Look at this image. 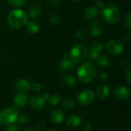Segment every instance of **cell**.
<instances>
[{"label":"cell","mask_w":131,"mask_h":131,"mask_svg":"<svg viewBox=\"0 0 131 131\" xmlns=\"http://www.w3.org/2000/svg\"><path fill=\"white\" fill-rule=\"evenodd\" d=\"M97 70L94 64L91 61L83 63L77 70L78 79L84 84L92 82L97 77Z\"/></svg>","instance_id":"1"},{"label":"cell","mask_w":131,"mask_h":131,"mask_svg":"<svg viewBox=\"0 0 131 131\" xmlns=\"http://www.w3.org/2000/svg\"><path fill=\"white\" fill-rule=\"evenodd\" d=\"M101 17L106 24L112 25L120 20L121 12L115 4L108 3L101 9Z\"/></svg>","instance_id":"2"},{"label":"cell","mask_w":131,"mask_h":131,"mask_svg":"<svg viewBox=\"0 0 131 131\" xmlns=\"http://www.w3.org/2000/svg\"><path fill=\"white\" fill-rule=\"evenodd\" d=\"M28 21V15L26 12L21 8H15L8 15V23L14 29H19L24 27Z\"/></svg>","instance_id":"3"},{"label":"cell","mask_w":131,"mask_h":131,"mask_svg":"<svg viewBox=\"0 0 131 131\" xmlns=\"http://www.w3.org/2000/svg\"><path fill=\"white\" fill-rule=\"evenodd\" d=\"M68 55L74 64L82 63L88 57V48L82 44H76L71 48Z\"/></svg>","instance_id":"4"},{"label":"cell","mask_w":131,"mask_h":131,"mask_svg":"<svg viewBox=\"0 0 131 131\" xmlns=\"http://www.w3.org/2000/svg\"><path fill=\"white\" fill-rule=\"evenodd\" d=\"M18 111L14 107H5L0 111V120L2 124L5 125L13 124L17 121L18 117Z\"/></svg>","instance_id":"5"},{"label":"cell","mask_w":131,"mask_h":131,"mask_svg":"<svg viewBox=\"0 0 131 131\" xmlns=\"http://www.w3.org/2000/svg\"><path fill=\"white\" fill-rule=\"evenodd\" d=\"M106 48L109 54L113 56H118L123 54L124 51V45L121 41L117 39H111L106 43Z\"/></svg>","instance_id":"6"},{"label":"cell","mask_w":131,"mask_h":131,"mask_svg":"<svg viewBox=\"0 0 131 131\" xmlns=\"http://www.w3.org/2000/svg\"><path fill=\"white\" fill-rule=\"evenodd\" d=\"M95 95L94 93L89 89H86L83 91H81L78 97V101L80 105L83 107L89 106L94 101Z\"/></svg>","instance_id":"7"},{"label":"cell","mask_w":131,"mask_h":131,"mask_svg":"<svg viewBox=\"0 0 131 131\" xmlns=\"http://www.w3.org/2000/svg\"><path fill=\"white\" fill-rule=\"evenodd\" d=\"M29 105L31 109L35 110V111H40L44 108L46 102V99L44 97V95H34L32 96L29 100Z\"/></svg>","instance_id":"8"},{"label":"cell","mask_w":131,"mask_h":131,"mask_svg":"<svg viewBox=\"0 0 131 131\" xmlns=\"http://www.w3.org/2000/svg\"><path fill=\"white\" fill-rule=\"evenodd\" d=\"M114 96L117 100L125 101L130 97V91L127 87L120 85L114 90Z\"/></svg>","instance_id":"9"},{"label":"cell","mask_w":131,"mask_h":131,"mask_svg":"<svg viewBox=\"0 0 131 131\" xmlns=\"http://www.w3.org/2000/svg\"><path fill=\"white\" fill-rule=\"evenodd\" d=\"M74 63L69 58L68 53L63 54V58L58 63V69L61 71H69L74 68Z\"/></svg>","instance_id":"10"},{"label":"cell","mask_w":131,"mask_h":131,"mask_svg":"<svg viewBox=\"0 0 131 131\" xmlns=\"http://www.w3.org/2000/svg\"><path fill=\"white\" fill-rule=\"evenodd\" d=\"M28 96L24 93H18L13 98V105L14 107L16 109H21L26 106L28 102Z\"/></svg>","instance_id":"11"},{"label":"cell","mask_w":131,"mask_h":131,"mask_svg":"<svg viewBox=\"0 0 131 131\" xmlns=\"http://www.w3.org/2000/svg\"><path fill=\"white\" fill-rule=\"evenodd\" d=\"M103 25L98 21H93L89 27V33L94 38H97L103 33Z\"/></svg>","instance_id":"12"},{"label":"cell","mask_w":131,"mask_h":131,"mask_svg":"<svg viewBox=\"0 0 131 131\" xmlns=\"http://www.w3.org/2000/svg\"><path fill=\"white\" fill-rule=\"evenodd\" d=\"M111 93V88L107 84H101L96 89L95 95L99 100H104Z\"/></svg>","instance_id":"13"},{"label":"cell","mask_w":131,"mask_h":131,"mask_svg":"<svg viewBox=\"0 0 131 131\" xmlns=\"http://www.w3.org/2000/svg\"><path fill=\"white\" fill-rule=\"evenodd\" d=\"M30 86L31 84L28 82V81L24 78L18 80L15 85V89L18 93H24V94H26L30 90Z\"/></svg>","instance_id":"14"},{"label":"cell","mask_w":131,"mask_h":131,"mask_svg":"<svg viewBox=\"0 0 131 131\" xmlns=\"http://www.w3.org/2000/svg\"><path fill=\"white\" fill-rule=\"evenodd\" d=\"M65 114L61 109H54L50 114V119L54 124H60L64 119Z\"/></svg>","instance_id":"15"},{"label":"cell","mask_w":131,"mask_h":131,"mask_svg":"<svg viewBox=\"0 0 131 131\" xmlns=\"http://www.w3.org/2000/svg\"><path fill=\"white\" fill-rule=\"evenodd\" d=\"M66 124L70 128H78L81 124V118L76 114H71L66 120Z\"/></svg>","instance_id":"16"},{"label":"cell","mask_w":131,"mask_h":131,"mask_svg":"<svg viewBox=\"0 0 131 131\" xmlns=\"http://www.w3.org/2000/svg\"><path fill=\"white\" fill-rule=\"evenodd\" d=\"M96 62L97 65L102 68H108L111 64V61L110 58L106 54H99V56L96 59Z\"/></svg>","instance_id":"17"},{"label":"cell","mask_w":131,"mask_h":131,"mask_svg":"<svg viewBox=\"0 0 131 131\" xmlns=\"http://www.w3.org/2000/svg\"><path fill=\"white\" fill-rule=\"evenodd\" d=\"M41 15V7L37 3L31 4L28 8V15H29L31 18H37Z\"/></svg>","instance_id":"18"},{"label":"cell","mask_w":131,"mask_h":131,"mask_svg":"<svg viewBox=\"0 0 131 131\" xmlns=\"http://www.w3.org/2000/svg\"><path fill=\"white\" fill-rule=\"evenodd\" d=\"M99 14V10L95 6L88 7L84 11V16L88 20H93L97 17Z\"/></svg>","instance_id":"19"},{"label":"cell","mask_w":131,"mask_h":131,"mask_svg":"<svg viewBox=\"0 0 131 131\" xmlns=\"http://www.w3.org/2000/svg\"><path fill=\"white\" fill-rule=\"evenodd\" d=\"M25 26L27 31L29 32L30 34H36L38 32V31L40 29L39 24L35 20L28 21V22L26 23V25Z\"/></svg>","instance_id":"20"},{"label":"cell","mask_w":131,"mask_h":131,"mask_svg":"<svg viewBox=\"0 0 131 131\" xmlns=\"http://www.w3.org/2000/svg\"><path fill=\"white\" fill-rule=\"evenodd\" d=\"M61 81V84H63V86H64L66 88H70L75 84L76 80H75L74 77L72 76L71 74H64L62 76Z\"/></svg>","instance_id":"21"},{"label":"cell","mask_w":131,"mask_h":131,"mask_svg":"<svg viewBox=\"0 0 131 131\" xmlns=\"http://www.w3.org/2000/svg\"><path fill=\"white\" fill-rule=\"evenodd\" d=\"M104 49V45L100 41H93L89 47V49L88 51H91V52H94L96 54H100L101 52L103 51Z\"/></svg>","instance_id":"22"},{"label":"cell","mask_w":131,"mask_h":131,"mask_svg":"<svg viewBox=\"0 0 131 131\" xmlns=\"http://www.w3.org/2000/svg\"><path fill=\"white\" fill-rule=\"evenodd\" d=\"M61 96L58 94H50L47 101L51 106H57L61 101Z\"/></svg>","instance_id":"23"},{"label":"cell","mask_w":131,"mask_h":131,"mask_svg":"<svg viewBox=\"0 0 131 131\" xmlns=\"http://www.w3.org/2000/svg\"><path fill=\"white\" fill-rule=\"evenodd\" d=\"M75 105V102L71 98V97H65L64 99V101H62L61 106L64 109H72Z\"/></svg>","instance_id":"24"},{"label":"cell","mask_w":131,"mask_h":131,"mask_svg":"<svg viewBox=\"0 0 131 131\" xmlns=\"http://www.w3.org/2000/svg\"><path fill=\"white\" fill-rule=\"evenodd\" d=\"M49 21H50V23L52 25L57 26V25H61V23L62 21V18H61V17L60 15H58V14H54V15H52L50 17Z\"/></svg>","instance_id":"25"},{"label":"cell","mask_w":131,"mask_h":131,"mask_svg":"<svg viewBox=\"0 0 131 131\" xmlns=\"http://www.w3.org/2000/svg\"><path fill=\"white\" fill-rule=\"evenodd\" d=\"M7 2L12 7L18 8L25 4L26 0H7Z\"/></svg>","instance_id":"26"},{"label":"cell","mask_w":131,"mask_h":131,"mask_svg":"<svg viewBox=\"0 0 131 131\" xmlns=\"http://www.w3.org/2000/svg\"><path fill=\"white\" fill-rule=\"evenodd\" d=\"M28 121H29V115L26 113H22L21 114H18L16 122L18 124H25L28 123Z\"/></svg>","instance_id":"27"},{"label":"cell","mask_w":131,"mask_h":131,"mask_svg":"<svg viewBox=\"0 0 131 131\" xmlns=\"http://www.w3.org/2000/svg\"><path fill=\"white\" fill-rule=\"evenodd\" d=\"M75 36L79 40H84L87 37V33L83 29H79L76 31Z\"/></svg>","instance_id":"28"},{"label":"cell","mask_w":131,"mask_h":131,"mask_svg":"<svg viewBox=\"0 0 131 131\" xmlns=\"http://www.w3.org/2000/svg\"><path fill=\"white\" fill-rule=\"evenodd\" d=\"M124 25L128 29L131 28V14L130 12H127L124 15Z\"/></svg>","instance_id":"29"},{"label":"cell","mask_w":131,"mask_h":131,"mask_svg":"<svg viewBox=\"0 0 131 131\" xmlns=\"http://www.w3.org/2000/svg\"><path fill=\"white\" fill-rule=\"evenodd\" d=\"M30 88H31L33 91H35V92H38V91H40L41 90L42 86H41V84L40 83L35 82V83H33V84L30 86Z\"/></svg>","instance_id":"30"},{"label":"cell","mask_w":131,"mask_h":131,"mask_svg":"<svg viewBox=\"0 0 131 131\" xmlns=\"http://www.w3.org/2000/svg\"><path fill=\"white\" fill-rule=\"evenodd\" d=\"M62 0H48V3L51 7L55 8L59 6V5L61 3Z\"/></svg>","instance_id":"31"},{"label":"cell","mask_w":131,"mask_h":131,"mask_svg":"<svg viewBox=\"0 0 131 131\" xmlns=\"http://www.w3.org/2000/svg\"><path fill=\"white\" fill-rule=\"evenodd\" d=\"M125 78L129 84L131 83V69L130 67H127L125 71Z\"/></svg>","instance_id":"32"},{"label":"cell","mask_w":131,"mask_h":131,"mask_svg":"<svg viewBox=\"0 0 131 131\" xmlns=\"http://www.w3.org/2000/svg\"><path fill=\"white\" fill-rule=\"evenodd\" d=\"M91 128H92V123L90 121H87L83 125V129L84 131H90Z\"/></svg>","instance_id":"33"},{"label":"cell","mask_w":131,"mask_h":131,"mask_svg":"<svg viewBox=\"0 0 131 131\" xmlns=\"http://www.w3.org/2000/svg\"><path fill=\"white\" fill-rule=\"evenodd\" d=\"M5 131H19V128L18 126L13 124H9L6 127L5 130Z\"/></svg>","instance_id":"34"},{"label":"cell","mask_w":131,"mask_h":131,"mask_svg":"<svg viewBox=\"0 0 131 131\" xmlns=\"http://www.w3.org/2000/svg\"><path fill=\"white\" fill-rule=\"evenodd\" d=\"M99 78H100L101 81H102L104 82V81H107V79H108V74L106 72L102 71V72H101L99 74Z\"/></svg>","instance_id":"35"},{"label":"cell","mask_w":131,"mask_h":131,"mask_svg":"<svg viewBox=\"0 0 131 131\" xmlns=\"http://www.w3.org/2000/svg\"><path fill=\"white\" fill-rule=\"evenodd\" d=\"M45 127H46V123L45 121H40L37 125V127H38V129L39 130H43L45 128Z\"/></svg>","instance_id":"36"},{"label":"cell","mask_w":131,"mask_h":131,"mask_svg":"<svg viewBox=\"0 0 131 131\" xmlns=\"http://www.w3.org/2000/svg\"><path fill=\"white\" fill-rule=\"evenodd\" d=\"M104 5H105V3H104L103 1H101V0H97V1H96V8H97L101 9V8L104 6Z\"/></svg>","instance_id":"37"},{"label":"cell","mask_w":131,"mask_h":131,"mask_svg":"<svg viewBox=\"0 0 131 131\" xmlns=\"http://www.w3.org/2000/svg\"><path fill=\"white\" fill-rule=\"evenodd\" d=\"M120 66L123 68H127L128 67V64H127V61H125V60H121V62H120Z\"/></svg>","instance_id":"38"},{"label":"cell","mask_w":131,"mask_h":131,"mask_svg":"<svg viewBox=\"0 0 131 131\" xmlns=\"http://www.w3.org/2000/svg\"><path fill=\"white\" fill-rule=\"evenodd\" d=\"M24 131H37L35 129H34V128H31V127H29V128H27V129H25Z\"/></svg>","instance_id":"39"},{"label":"cell","mask_w":131,"mask_h":131,"mask_svg":"<svg viewBox=\"0 0 131 131\" xmlns=\"http://www.w3.org/2000/svg\"><path fill=\"white\" fill-rule=\"evenodd\" d=\"M71 2H78L79 0H70Z\"/></svg>","instance_id":"40"},{"label":"cell","mask_w":131,"mask_h":131,"mask_svg":"<svg viewBox=\"0 0 131 131\" xmlns=\"http://www.w3.org/2000/svg\"><path fill=\"white\" fill-rule=\"evenodd\" d=\"M50 131H58V130H56V129H52V130H51Z\"/></svg>","instance_id":"41"},{"label":"cell","mask_w":131,"mask_h":131,"mask_svg":"<svg viewBox=\"0 0 131 131\" xmlns=\"http://www.w3.org/2000/svg\"><path fill=\"white\" fill-rule=\"evenodd\" d=\"M1 125H2V121H1V120H0V127H1Z\"/></svg>","instance_id":"42"},{"label":"cell","mask_w":131,"mask_h":131,"mask_svg":"<svg viewBox=\"0 0 131 131\" xmlns=\"http://www.w3.org/2000/svg\"><path fill=\"white\" fill-rule=\"evenodd\" d=\"M91 1H95V2H96V1H97V0H91Z\"/></svg>","instance_id":"43"}]
</instances>
